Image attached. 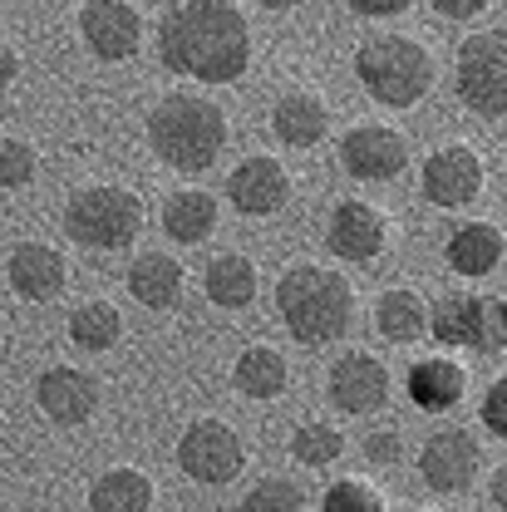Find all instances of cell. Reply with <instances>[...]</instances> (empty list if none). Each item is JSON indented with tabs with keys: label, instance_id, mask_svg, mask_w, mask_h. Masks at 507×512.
I'll use <instances>...</instances> for the list:
<instances>
[{
	"label": "cell",
	"instance_id": "1",
	"mask_svg": "<svg viewBox=\"0 0 507 512\" xmlns=\"http://www.w3.org/2000/svg\"><path fill=\"white\" fill-rule=\"evenodd\" d=\"M158 55L197 84H232L252 64V25L237 0H183L158 30Z\"/></svg>",
	"mask_w": 507,
	"mask_h": 512
},
{
	"label": "cell",
	"instance_id": "2",
	"mask_svg": "<svg viewBox=\"0 0 507 512\" xmlns=\"http://www.w3.org/2000/svg\"><path fill=\"white\" fill-rule=\"evenodd\" d=\"M148 143L153 153L178 168V173H202L217 163L222 143H227V114L212 99L197 94H168L153 104L148 114Z\"/></svg>",
	"mask_w": 507,
	"mask_h": 512
},
{
	"label": "cell",
	"instance_id": "3",
	"mask_svg": "<svg viewBox=\"0 0 507 512\" xmlns=\"http://www.w3.org/2000/svg\"><path fill=\"white\" fill-rule=\"evenodd\" d=\"M276 311H281L286 330L301 345H325V340H335V335L350 330V320H355V291L330 266H291L281 276V286H276Z\"/></svg>",
	"mask_w": 507,
	"mask_h": 512
},
{
	"label": "cell",
	"instance_id": "4",
	"mask_svg": "<svg viewBox=\"0 0 507 512\" xmlns=\"http://www.w3.org/2000/svg\"><path fill=\"white\" fill-rule=\"evenodd\" d=\"M355 74L384 109H414L434 89V60L409 35H370L355 50Z\"/></svg>",
	"mask_w": 507,
	"mask_h": 512
},
{
	"label": "cell",
	"instance_id": "5",
	"mask_svg": "<svg viewBox=\"0 0 507 512\" xmlns=\"http://www.w3.org/2000/svg\"><path fill=\"white\" fill-rule=\"evenodd\" d=\"M138 222H143L138 192L114 188V183L79 188L64 202V232L79 247H94V252H119V247H128L138 237Z\"/></svg>",
	"mask_w": 507,
	"mask_h": 512
},
{
	"label": "cell",
	"instance_id": "6",
	"mask_svg": "<svg viewBox=\"0 0 507 512\" xmlns=\"http://www.w3.org/2000/svg\"><path fill=\"white\" fill-rule=\"evenodd\" d=\"M458 99L478 119H503L507 114V35L503 30H478L458 45Z\"/></svg>",
	"mask_w": 507,
	"mask_h": 512
},
{
	"label": "cell",
	"instance_id": "7",
	"mask_svg": "<svg viewBox=\"0 0 507 512\" xmlns=\"http://www.w3.org/2000/svg\"><path fill=\"white\" fill-rule=\"evenodd\" d=\"M178 468L188 473L192 483H207V488H222L232 483L242 468H247V448L242 434L222 419H197L183 429L178 439Z\"/></svg>",
	"mask_w": 507,
	"mask_h": 512
},
{
	"label": "cell",
	"instance_id": "8",
	"mask_svg": "<svg viewBox=\"0 0 507 512\" xmlns=\"http://www.w3.org/2000/svg\"><path fill=\"white\" fill-rule=\"evenodd\" d=\"M340 168L360 183H389L409 168V143L389 124H355L340 138Z\"/></svg>",
	"mask_w": 507,
	"mask_h": 512
},
{
	"label": "cell",
	"instance_id": "9",
	"mask_svg": "<svg viewBox=\"0 0 507 512\" xmlns=\"http://www.w3.org/2000/svg\"><path fill=\"white\" fill-rule=\"evenodd\" d=\"M419 183H424V197L434 207H448V212L453 207H468L483 192V158L468 143H444V148H434L424 158Z\"/></svg>",
	"mask_w": 507,
	"mask_h": 512
},
{
	"label": "cell",
	"instance_id": "10",
	"mask_svg": "<svg viewBox=\"0 0 507 512\" xmlns=\"http://www.w3.org/2000/svg\"><path fill=\"white\" fill-rule=\"evenodd\" d=\"M79 35L84 45L99 55V60L119 64V60H133L138 45H143V20L128 0H89L79 10Z\"/></svg>",
	"mask_w": 507,
	"mask_h": 512
},
{
	"label": "cell",
	"instance_id": "11",
	"mask_svg": "<svg viewBox=\"0 0 507 512\" xmlns=\"http://www.w3.org/2000/svg\"><path fill=\"white\" fill-rule=\"evenodd\" d=\"M227 197H232V207H237L242 217H276V212L286 207V197H291V173H286L281 158L252 153V158H242V163L232 168Z\"/></svg>",
	"mask_w": 507,
	"mask_h": 512
},
{
	"label": "cell",
	"instance_id": "12",
	"mask_svg": "<svg viewBox=\"0 0 507 512\" xmlns=\"http://www.w3.org/2000/svg\"><path fill=\"white\" fill-rule=\"evenodd\" d=\"M325 394L340 414H375L389 399V370H384L375 355L365 350H350L330 365V380H325Z\"/></svg>",
	"mask_w": 507,
	"mask_h": 512
},
{
	"label": "cell",
	"instance_id": "13",
	"mask_svg": "<svg viewBox=\"0 0 507 512\" xmlns=\"http://www.w3.org/2000/svg\"><path fill=\"white\" fill-rule=\"evenodd\" d=\"M35 399H40V409H45L50 424L74 429V424H89L99 414V380L84 375V370H74V365H55V370L40 375Z\"/></svg>",
	"mask_w": 507,
	"mask_h": 512
},
{
	"label": "cell",
	"instance_id": "14",
	"mask_svg": "<svg viewBox=\"0 0 507 512\" xmlns=\"http://www.w3.org/2000/svg\"><path fill=\"white\" fill-rule=\"evenodd\" d=\"M419 473L434 493H463L473 478H478V444L473 434L463 429H439L424 439V453H419Z\"/></svg>",
	"mask_w": 507,
	"mask_h": 512
},
{
	"label": "cell",
	"instance_id": "15",
	"mask_svg": "<svg viewBox=\"0 0 507 512\" xmlns=\"http://www.w3.org/2000/svg\"><path fill=\"white\" fill-rule=\"evenodd\" d=\"M384 212L380 207H370V202H360V197H345V202H335V212H330V252L345 256V261H375L384 252Z\"/></svg>",
	"mask_w": 507,
	"mask_h": 512
},
{
	"label": "cell",
	"instance_id": "16",
	"mask_svg": "<svg viewBox=\"0 0 507 512\" xmlns=\"http://www.w3.org/2000/svg\"><path fill=\"white\" fill-rule=\"evenodd\" d=\"M5 281L25 301H55L64 291V281H69V266L50 242H20L5 261Z\"/></svg>",
	"mask_w": 507,
	"mask_h": 512
},
{
	"label": "cell",
	"instance_id": "17",
	"mask_svg": "<svg viewBox=\"0 0 507 512\" xmlns=\"http://www.w3.org/2000/svg\"><path fill=\"white\" fill-rule=\"evenodd\" d=\"M271 133L286 148H301L306 153V148H316L320 138L330 133V109L320 104V94H311V89H291L271 109Z\"/></svg>",
	"mask_w": 507,
	"mask_h": 512
},
{
	"label": "cell",
	"instance_id": "18",
	"mask_svg": "<svg viewBox=\"0 0 507 512\" xmlns=\"http://www.w3.org/2000/svg\"><path fill=\"white\" fill-rule=\"evenodd\" d=\"M463 389H468V370L458 360H448V355H429V360H419L409 370V399L419 409H429V414L458 409Z\"/></svg>",
	"mask_w": 507,
	"mask_h": 512
},
{
	"label": "cell",
	"instance_id": "19",
	"mask_svg": "<svg viewBox=\"0 0 507 512\" xmlns=\"http://www.w3.org/2000/svg\"><path fill=\"white\" fill-rule=\"evenodd\" d=\"M128 291L148 311L178 306V296H183V261L178 256H163V252H143L128 266Z\"/></svg>",
	"mask_w": 507,
	"mask_h": 512
},
{
	"label": "cell",
	"instance_id": "20",
	"mask_svg": "<svg viewBox=\"0 0 507 512\" xmlns=\"http://www.w3.org/2000/svg\"><path fill=\"white\" fill-rule=\"evenodd\" d=\"M448 266L458 276H493L503 266V232L493 222H463L453 237H448Z\"/></svg>",
	"mask_w": 507,
	"mask_h": 512
},
{
	"label": "cell",
	"instance_id": "21",
	"mask_svg": "<svg viewBox=\"0 0 507 512\" xmlns=\"http://www.w3.org/2000/svg\"><path fill=\"white\" fill-rule=\"evenodd\" d=\"M212 227H217V197L202 188H178L168 202H163V232L173 237V242H207L212 237Z\"/></svg>",
	"mask_w": 507,
	"mask_h": 512
},
{
	"label": "cell",
	"instance_id": "22",
	"mask_svg": "<svg viewBox=\"0 0 507 512\" xmlns=\"http://www.w3.org/2000/svg\"><path fill=\"white\" fill-rule=\"evenodd\" d=\"M375 325H380V335L389 345H414V340L429 335V306H424L419 291L394 286V291H384L380 306H375Z\"/></svg>",
	"mask_w": 507,
	"mask_h": 512
},
{
	"label": "cell",
	"instance_id": "23",
	"mask_svg": "<svg viewBox=\"0 0 507 512\" xmlns=\"http://www.w3.org/2000/svg\"><path fill=\"white\" fill-rule=\"evenodd\" d=\"M94 512H153V478L138 468H109L89 488Z\"/></svg>",
	"mask_w": 507,
	"mask_h": 512
},
{
	"label": "cell",
	"instance_id": "24",
	"mask_svg": "<svg viewBox=\"0 0 507 512\" xmlns=\"http://www.w3.org/2000/svg\"><path fill=\"white\" fill-rule=\"evenodd\" d=\"M232 384H237L247 399H276V394H286V384H291L286 355H281V350H271V345H252V350H242V355H237V365H232Z\"/></svg>",
	"mask_w": 507,
	"mask_h": 512
},
{
	"label": "cell",
	"instance_id": "25",
	"mask_svg": "<svg viewBox=\"0 0 507 512\" xmlns=\"http://www.w3.org/2000/svg\"><path fill=\"white\" fill-rule=\"evenodd\" d=\"M207 296H212V306H222V311L252 306L256 301V266L242 252L217 256V261L207 266Z\"/></svg>",
	"mask_w": 507,
	"mask_h": 512
},
{
	"label": "cell",
	"instance_id": "26",
	"mask_svg": "<svg viewBox=\"0 0 507 512\" xmlns=\"http://www.w3.org/2000/svg\"><path fill=\"white\" fill-rule=\"evenodd\" d=\"M478 325H483V301L478 296H444L429 311V335L458 350V345H478Z\"/></svg>",
	"mask_w": 507,
	"mask_h": 512
},
{
	"label": "cell",
	"instance_id": "27",
	"mask_svg": "<svg viewBox=\"0 0 507 512\" xmlns=\"http://www.w3.org/2000/svg\"><path fill=\"white\" fill-rule=\"evenodd\" d=\"M119 335H124V316H119V306H109V301H84V306L69 316V340H74L79 350H89V355L114 350Z\"/></svg>",
	"mask_w": 507,
	"mask_h": 512
},
{
	"label": "cell",
	"instance_id": "28",
	"mask_svg": "<svg viewBox=\"0 0 507 512\" xmlns=\"http://www.w3.org/2000/svg\"><path fill=\"white\" fill-rule=\"evenodd\" d=\"M340 453H345V434H340L335 424H301V429L291 434V458L306 463V468H325V463H335Z\"/></svg>",
	"mask_w": 507,
	"mask_h": 512
},
{
	"label": "cell",
	"instance_id": "29",
	"mask_svg": "<svg viewBox=\"0 0 507 512\" xmlns=\"http://www.w3.org/2000/svg\"><path fill=\"white\" fill-rule=\"evenodd\" d=\"M242 512H306V488H296L281 473H266V478H256L252 493L242 498Z\"/></svg>",
	"mask_w": 507,
	"mask_h": 512
},
{
	"label": "cell",
	"instance_id": "30",
	"mask_svg": "<svg viewBox=\"0 0 507 512\" xmlns=\"http://www.w3.org/2000/svg\"><path fill=\"white\" fill-rule=\"evenodd\" d=\"M320 512H389L384 508V493L365 478H335L325 493H320Z\"/></svg>",
	"mask_w": 507,
	"mask_h": 512
},
{
	"label": "cell",
	"instance_id": "31",
	"mask_svg": "<svg viewBox=\"0 0 507 512\" xmlns=\"http://www.w3.org/2000/svg\"><path fill=\"white\" fill-rule=\"evenodd\" d=\"M35 168H40V158L25 138H0V188H30Z\"/></svg>",
	"mask_w": 507,
	"mask_h": 512
},
{
	"label": "cell",
	"instance_id": "32",
	"mask_svg": "<svg viewBox=\"0 0 507 512\" xmlns=\"http://www.w3.org/2000/svg\"><path fill=\"white\" fill-rule=\"evenodd\" d=\"M478 350H488V355H503V350H507V335H503V301H483Z\"/></svg>",
	"mask_w": 507,
	"mask_h": 512
},
{
	"label": "cell",
	"instance_id": "33",
	"mask_svg": "<svg viewBox=\"0 0 507 512\" xmlns=\"http://www.w3.org/2000/svg\"><path fill=\"white\" fill-rule=\"evenodd\" d=\"M365 458H370V463H380V468H394V463L404 458V439H399L394 429H380V434H370V439H365Z\"/></svg>",
	"mask_w": 507,
	"mask_h": 512
},
{
	"label": "cell",
	"instance_id": "34",
	"mask_svg": "<svg viewBox=\"0 0 507 512\" xmlns=\"http://www.w3.org/2000/svg\"><path fill=\"white\" fill-rule=\"evenodd\" d=\"M483 424L493 429V439L507 434V380H493L488 399H483Z\"/></svg>",
	"mask_w": 507,
	"mask_h": 512
},
{
	"label": "cell",
	"instance_id": "35",
	"mask_svg": "<svg viewBox=\"0 0 507 512\" xmlns=\"http://www.w3.org/2000/svg\"><path fill=\"white\" fill-rule=\"evenodd\" d=\"M414 0H350L355 15H370V20H389V15H404Z\"/></svg>",
	"mask_w": 507,
	"mask_h": 512
},
{
	"label": "cell",
	"instance_id": "36",
	"mask_svg": "<svg viewBox=\"0 0 507 512\" xmlns=\"http://www.w3.org/2000/svg\"><path fill=\"white\" fill-rule=\"evenodd\" d=\"M439 15H448V20H468V15H478L488 0H429Z\"/></svg>",
	"mask_w": 507,
	"mask_h": 512
},
{
	"label": "cell",
	"instance_id": "37",
	"mask_svg": "<svg viewBox=\"0 0 507 512\" xmlns=\"http://www.w3.org/2000/svg\"><path fill=\"white\" fill-rule=\"evenodd\" d=\"M15 79H20V55H15V50L0 40V94H5Z\"/></svg>",
	"mask_w": 507,
	"mask_h": 512
},
{
	"label": "cell",
	"instance_id": "38",
	"mask_svg": "<svg viewBox=\"0 0 507 512\" xmlns=\"http://www.w3.org/2000/svg\"><path fill=\"white\" fill-rule=\"evenodd\" d=\"M503 488H507V473L498 468V473H493V503H498V508H503Z\"/></svg>",
	"mask_w": 507,
	"mask_h": 512
},
{
	"label": "cell",
	"instance_id": "39",
	"mask_svg": "<svg viewBox=\"0 0 507 512\" xmlns=\"http://www.w3.org/2000/svg\"><path fill=\"white\" fill-rule=\"evenodd\" d=\"M256 5H266V10H296L301 0H256Z\"/></svg>",
	"mask_w": 507,
	"mask_h": 512
},
{
	"label": "cell",
	"instance_id": "40",
	"mask_svg": "<svg viewBox=\"0 0 507 512\" xmlns=\"http://www.w3.org/2000/svg\"><path fill=\"white\" fill-rule=\"evenodd\" d=\"M429 512H434V508H429Z\"/></svg>",
	"mask_w": 507,
	"mask_h": 512
}]
</instances>
